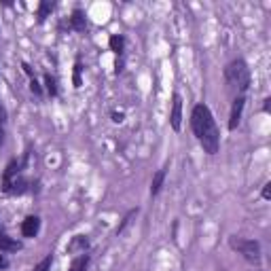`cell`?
<instances>
[{
	"mask_svg": "<svg viewBox=\"0 0 271 271\" xmlns=\"http://www.w3.org/2000/svg\"><path fill=\"white\" fill-rule=\"evenodd\" d=\"M81 70H83L81 62H76V66H74V87H76V89L83 85V81H81Z\"/></svg>",
	"mask_w": 271,
	"mask_h": 271,
	"instance_id": "cell-17",
	"label": "cell"
},
{
	"mask_svg": "<svg viewBox=\"0 0 271 271\" xmlns=\"http://www.w3.org/2000/svg\"><path fill=\"white\" fill-rule=\"evenodd\" d=\"M108 45H110V51H115L117 55H121L123 53V47H125V41H123V36H110V41H108Z\"/></svg>",
	"mask_w": 271,
	"mask_h": 271,
	"instance_id": "cell-13",
	"label": "cell"
},
{
	"mask_svg": "<svg viewBox=\"0 0 271 271\" xmlns=\"http://www.w3.org/2000/svg\"><path fill=\"white\" fill-rule=\"evenodd\" d=\"M113 121L115 123H123V113H113Z\"/></svg>",
	"mask_w": 271,
	"mask_h": 271,
	"instance_id": "cell-20",
	"label": "cell"
},
{
	"mask_svg": "<svg viewBox=\"0 0 271 271\" xmlns=\"http://www.w3.org/2000/svg\"><path fill=\"white\" fill-rule=\"evenodd\" d=\"M87 246H89V240H87L85 235H76V237H72V240H70V244H68V252H70V254H74V252L85 254Z\"/></svg>",
	"mask_w": 271,
	"mask_h": 271,
	"instance_id": "cell-7",
	"label": "cell"
},
{
	"mask_svg": "<svg viewBox=\"0 0 271 271\" xmlns=\"http://www.w3.org/2000/svg\"><path fill=\"white\" fill-rule=\"evenodd\" d=\"M51 11H53V2L51 0H43L41 6H38V23H43L47 17H49Z\"/></svg>",
	"mask_w": 271,
	"mask_h": 271,
	"instance_id": "cell-12",
	"label": "cell"
},
{
	"mask_svg": "<svg viewBox=\"0 0 271 271\" xmlns=\"http://www.w3.org/2000/svg\"><path fill=\"white\" fill-rule=\"evenodd\" d=\"M229 246H231L233 250L240 252L246 261L252 263V265H259V263H261V246H259V242H254V240H242V237H231Z\"/></svg>",
	"mask_w": 271,
	"mask_h": 271,
	"instance_id": "cell-3",
	"label": "cell"
},
{
	"mask_svg": "<svg viewBox=\"0 0 271 271\" xmlns=\"http://www.w3.org/2000/svg\"><path fill=\"white\" fill-rule=\"evenodd\" d=\"M0 144H2V125H0Z\"/></svg>",
	"mask_w": 271,
	"mask_h": 271,
	"instance_id": "cell-25",
	"label": "cell"
},
{
	"mask_svg": "<svg viewBox=\"0 0 271 271\" xmlns=\"http://www.w3.org/2000/svg\"><path fill=\"white\" fill-rule=\"evenodd\" d=\"M51 263H53V259H51V254H49V257H45V259L34 267V271H51Z\"/></svg>",
	"mask_w": 271,
	"mask_h": 271,
	"instance_id": "cell-16",
	"label": "cell"
},
{
	"mask_svg": "<svg viewBox=\"0 0 271 271\" xmlns=\"http://www.w3.org/2000/svg\"><path fill=\"white\" fill-rule=\"evenodd\" d=\"M23 72H26L28 76H32V68L28 66V64H23Z\"/></svg>",
	"mask_w": 271,
	"mask_h": 271,
	"instance_id": "cell-22",
	"label": "cell"
},
{
	"mask_svg": "<svg viewBox=\"0 0 271 271\" xmlns=\"http://www.w3.org/2000/svg\"><path fill=\"white\" fill-rule=\"evenodd\" d=\"M38 229H41V218L38 216H28L21 222V233L23 237H36Z\"/></svg>",
	"mask_w": 271,
	"mask_h": 271,
	"instance_id": "cell-6",
	"label": "cell"
},
{
	"mask_svg": "<svg viewBox=\"0 0 271 271\" xmlns=\"http://www.w3.org/2000/svg\"><path fill=\"white\" fill-rule=\"evenodd\" d=\"M2 267H6V261H4L2 257H0V269H2Z\"/></svg>",
	"mask_w": 271,
	"mask_h": 271,
	"instance_id": "cell-24",
	"label": "cell"
},
{
	"mask_svg": "<svg viewBox=\"0 0 271 271\" xmlns=\"http://www.w3.org/2000/svg\"><path fill=\"white\" fill-rule=\"evenodd\" d=\"M191 127H193V134L197 136L199 144L203 146L205 153L216 155L220 146V134H218L216 123H214L210 108L205 104H197L193 108V113H191Z\"/></svg>",
	"mask_w": 271,
	"mask_h": 271,
	"instance_id": "cell-1",
	"label": "cell"
},
{
	"mask_svg": "<svg viewBox=\"0 0 271 271\" xmlns=\"http://www.w3.org/2000/svg\"><path fill=\"white\" fill-rule=\"evenodd\" d=\"M70 26H72L76 32H85V28H87V19H85V15H83V11H74L72 13V17H70Z\"/></svg>",
	"mask_w": 271,
	"mask_h": 271,
	"instance_id": "cell-9",
	"label": "cell"
},
{
	"mask_svg": "<svg viewBox=\"0 0 271 271\" xmlns=\"http://www.w3.org/2000/svg\"><path fill=\"white\" fill-rule=\"evenodd\" d=\"M17 250H21L19 242H15V240H11V237H6V235H0V252L9 254V252H17Z\"/></svg>",
	"mask_w": 271,
	"mask_h": 271,
	"instance_id": "cell-8",
	"label": "cell"
},
{
	"mask_svg": "<svg viewBox=\"0 0 271 271\" xmlns=\"http://www.w3.org/2000/svg\"><path fill=\"white\" fill-rule=\"evenodd\" d=\"M163 180H165V170H159L155 176H153V182H150V195H159V191L163 187Z\"/></svg>",
	"mask_w": 271,
	"mask_h": 271,
	"instance_id": "cell-10",
	"label": "cell"
},
{
	"mask_svg": "<svg viewBox=\"0 0 271 271\" xmlns=\"http://www.w3.org/2000/svg\"><path fill=\"white\" fill-rule=\"evenodd\" d=\"M136 216H138V210H132V212H127V216L123 218V222H121V225L117 227V235H119V233H123V231H125V227L130 225V222H132V218H136Z\"/></svg>",
	"mask_w": 271,
	"mask_h": 271,
	"instance_id": "cell-14",
	"label": "cell"
},
{
	"mask_svg": "<svg viewBox=\"0 0 271 271\" xmlns=\"http://www.w3.org/2000/svg\"><path fill=\"white\" fill-rule=\"evenodd\" d=\"M225 78L231 87L240 91H246L250 87V72H248V66H246L244 60H233L225 68Z\"/></svg>",
	"mask_w": 271,
	"mask_h": 271,
	"instance_id": "cell-2",
	"label": "cell"
},
{
	"mask_svg": "<svg viewBox=\"0 0 271 271\" xmlns=\"http://www.w3.org/2000/svg\"><path fill=\"white\" fill-rule=\"evenodd\" d=\"M170 123H172V130H180L182 125V98L178 93H174L172 98V115H170Z\"/></svg>",
	"mask_w": 271,
	"mask_h": 271,
	"instance_id": "cell-4",
	"label": "cell"
},
{
	"mask_svg": "<svg viewBox=\"0 0 271 271\" xmlns=\"http://www.w3.org/2000/svg\"><path fill=\"white\" fill-rule=\"evenodd\" d=\"M87 267H89V254H78L68 271H87Z\"/></svg>",
	"mask_w": 271,
	"mask_h": 271,
	"instance_id": "cell-11",
	"label": "cell"
},
{
	"mask_svg": "<svg viewBox=\"0 0 271 271\" xmlns=\"http://www.w3.org/2000/svg\"><path fill=\"white\" fill-rule=\"evenodd\" d=\"M244 104H246V100H244V95H240V98H235L233 106H231V115H229V130H231V132H233L235 127L240 125V119H242Z\"/></svg>",
	"mask_w": 271,
	"mask_h": 271,
	"instance_id": "cell-5",
	"label": "cell"
},
{
	"mask_svg": "<svg viewBox=\"0 0 271 271\" xmlns=\"http://www.w3.org/2000/svg\"><path fill=\"white\" fill-rule=\"evenodd\" d=\"M4 121H6V110L2 104H0V123H4Z\"/></svg>",
	"mask_w": 271,
	"mask_h": 271,
	"instance_id": "cell-21",
	"label": "cell"
},
{
	"mask_svg": "<svg viewBox=\"0 0 271 271\" xmlns=\"http://www.w3.org/2000/svg\"><path fill=\"white\" fill-rule=\"evenodd\" d=\"M271 110V100H265V113H269Z\"/></svg>",
	"mask_w": 271,
	"mask_h": 271,
	"instance_id": "cell-23",
	"label": "cell"
},
{
	"mask_svg": "<svg viewBox=\"0 0 271 271\" xmlns=\"http://www.w3.org/2000/svg\"><path fill=\"white\" fill-rule=\"evenodd\" d=\"M263 197H265V199H271V185H265V187H263Z\"/></svg>",
	"mask_w": 271,
	"mask_h": 271,
	"instance_id": "cell-19",
	"label": "cell"
},
{
	"mask_svg": "<svg viewBox=\"0 0 271 271\" xmlns=\"http://www.w3.org/2000/svg\"><path fill=\"white\" fill-rule=\"evenodd\" d=\"M45 85H47L49 95H58V83H55V78L51 74H45Z\"/></svg>",
	"mask_w": 271,
	"mask_h": 271,
	"instance_id": "cell-15",
	"label": "cell"
},
{
	"mask_svg": "<svg viewBox=\"0 0 271 271\" xmlns=\"http://www.w3.org/2000/svg\"><path fill=\"white\" fill-rule=\"evenodd\" d=\"M30 89H32V93H36V95L43 93V89H41V85H38L36 78H32V81H30Z\"/></svg>",
	"mask_w": 271,
	"mask_h": 271,
	"instance_id": "cell-18",
	"label": "cell"
}]
</instances>
